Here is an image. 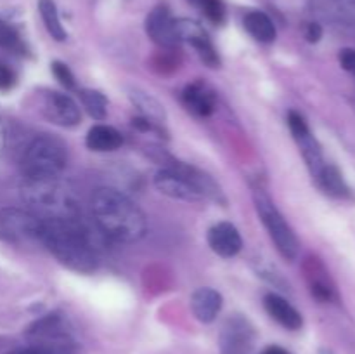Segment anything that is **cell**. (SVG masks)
I'll list each match as a JSON object with an SVG mask.
<instances>
[{"instance_id": "6da1fadb", "label": "cell", "mask_w": 355, "mask_h": 354, "mask_svg": "<svg viewBox=\"0 0 355 354\" xmlns=\"http://www.w3.org/2000/svg\"><path fill=\"white\" fill-rule=\"evenodd\" d=\"M42 245L69 269L92 273L97 267L96 238L92 229L78 219H44Z\"/></svg>"}, {"instance_id": "7a4b0ae2", "label": "cell", "mask_w": 355, "mask_h": 354, "mask_svg": "<svg viewBox=\"0 0 355 354\" xmlns=\"http://www.w3.org/2000/svg\"><path fill=\"white\" fill-rule=\"evenodd\" d=\"M90 208L96 228L106 238L134 243L146 235L144 212L127 194L114 187H99L94 191Z\"/></svg>"}, {"instance_id": "3957f363", "label": "cell", "mask_w": 355, "mask_h": 354, "mask_svg": "<svg viewBox=\"0 0 355 354\" xmlns=\"http://www.w3.org/2000/svg\"><path fill=\"white\" fill-rule=\"evenodd\" d=\"M21 198L40 219H78L80 200L61 176L23 177Z\"/></svg>"}, {"instance_id": "277c9868", "label": "cell", "mask_w": 355, "mask_h": 354, "mask_svg": "<svg viewBox=\"0 0 355 354\" xmlns=\"http://www.w3.org/2000/svg\"><path fill=\"white\" fill-rule=\"evenodd\" d=\"M163 163L165 167L155 176L156 189L163 194L182 201H200L205 198L218 203L225 201L220 187L203 170L173 158L163 160Z\"/></svg>"}, {"instance_id": "5b68a950", "label": "cell", "mask_w": 355, "mask_h": 354, "mask_svg": "<svg viewBox=\"0 0 355 354\" xmlns=\"http://www.w3.org/2000/svg\"><path fill=\"white\" fill-rule=\"evenodd\" d=\"M68 163L64 142L52 135H38L26 148L23 156V177L61 176Z\"/></svg>"}, {"instance_id": "8992f818", "label": "cell", "mask_w": 355, "mask_h": 354, "mask_svg": "<svg viewBox=\"0 0 355 354\" xmlns=\"http://www.w3.org/2000/svg\"><path fill=\"white\" fill-rule=\"evenodd\" d=\"M253 201H255L260 221L266 226L267 233H269L270 239H272L274 245H276L277 252L288 260L297 259L298 250H300L297 235H295L291 226L286 222V219L283 217V214L277 210V207L274 205V201L270 200L269 194L262 189H255V193H253Z\"/></svg>"}, {"instance_id": "52a82bcc", "label": "cell", "mask_w": 355, "mask_h": 354, "mask_svg": "<svg viewBox=\"0 0 355 354\" xmlns=\"http://www.w3.org/2000/svg\"><path fill=\"white\" fill-rule=\"evenodd\" d=\"M44 219L31 210L7 207L0 210V239L12 245H35L42 243Z\"/></svg>"}, {"instance_id": "ba28073f", "label": "cell", "mask_w": 355, "mask_h": 354, "mask_svg": "<svg viewBox=\"0 0 355 354\" xmlns=\"http://www.w3.org/2000/svg\"><path fill=\"white\" fill-rule=\"evenodd\" d=\"M31 346L45 354H73L75 346L66 330L64 319L59 314H47L35 321L26 332Z\"/></svg>"}, {"instance_id": "9c48e42d", "label": "cell", "mask_w": 355, "mask_h": 354, "mask_svg": "<svg viewBox=\"0 0 355 354\" xmlns=\"http://www.w3.org/2000/svg\"><path fill=\"white\" fill-rule=\"evenodd\" d=\"M220 354H252L255 347V328L241 314H234L224 323L218 337Z\"/></svg>"}, {"instance_id": "30bf717a", "label": "cell", "mask_w": 355, "mask_h": 354, "mask_svg": "<svg viewBox=\"0 0 355 354\" xmlns=\"http://www.w3.org/2000/svg\"><path fill=\"white\" fill-rule=\"evenodd\" d=\"M288 125H290V130L293 134L295 141H297L298 148H300L302 155H304L305 163H307L309 170H311L312 177L315 179L319 172H321L324 163V156H322V149L319 146L318 139L312 135L311 128H309L307 121L297 111H290L288 113Z\"/></svg>"}, {"instance_id": "8fae6325", "label": "cell", "mask_w": 355, "mask_h": 354, "mask_svg": "<svg viewBox=\"0 0 355 354\" xmlns=\"http://www.w3.org/2000/svg\"><path fill=\"white\" fill-rule=\"evenodd\" d=\"M175 30L179 42H187V44L193 45L205 65H208L210 68H217L220 65V58H218L210 37L201 28L200 23L191 19H175Z\"/></svg>"}, {"instance_id": "7c38bea8", "label": "cell", "mask_w": 355, "mask_h": 354, "mask_svg": "<svg viewBox=\"0 0 355 354\" xmlns=\"http://www.w3.org/2000/svg\"><path fill=\"white\" fill-rule=\"evenodd\" d=\"M146 33L159 47L172 49L179 44L175 19L166 6H156L146 17Z\"/></svg>"}, {"instance_id": "4fadbf2b", "label": "cell", "mask_w": 355, "mask_h": 354, "mask_svg": "<svg viewBox=\"0 0 355 354\" xmlns=\"http://www.w3.org/2000/svg\"><path fill=\"white\" fill-rule=\"evenodd\" d=\"M42 111L49 121L59 127H75L80 121V108L71 97L61 92H49Z\"/></svg>"}, {"instance_id": "5bb4252c", "label": "cell", "mask_w": 355, "mask_h": 354, "mask_svg": "<svg viewBox=\"0 0 355 354\" xmlns=\"http://www.w3.org/2000/svg\"><path fill=\"white\" fill-rule=\"evenodd\" d=\"M208 245L217 255L224 257V259H231V257L239 253L243 246V239L234 224L218 222V224L211 226L210 231H208Z\"/></svg>"}, {"instance_id": "9a60e30c", "label": "cell", "mask_w": 355, "mask_h": 354, "mask_svg": "<svg viewBox=\"0 0 355 354\" xmlns=\"http://www.w3.org/2000/svg\"><path fill=\"white\" fill-rule=\"evenodd\" d=\"M182 103L191 113L205 118L214 113L217 99H215V94L210 87L205 85L203 82H194L184 89Z\"/></svg>"}, {"instance_id": "2e32d148", "label": "cell", "mask_w": 355, "mask_h": 354, "mask_svg": "<svg viewBox=\"0 0 355 354\" xmlns=\"http://www.w3.org/2000/svg\"><path fill=\"white\" fill-rule=\"evenodd\" d=\"M263 305H266V311L269 312L270 318L276 319L284 328L300 330L302 325H304V318H302L300 312L281 295L267 294L263 297Z\"/></svg>"}, {"instance_id": "e0dca14e", "label": "cell", "mask_w": 355, "mask_h": 354, "mask_svg": "<svg viewBox=\"0 0 355 354\" xmlns=\"http://www.w3.org/2000/svg\"><path fill=\"white\" fill-rule=\"evenodd\" d=\"M305 274H307L309 287H311L314 298L321 302H331L335 298V285H333L328 271L324 269V266L318 259H307Z\"/></svg>"}, {"instance_id": "ac0fdd59", "label": "cell", "mask_w": 355, "mask_h": 354, "mask_svg": "<svg viewBox=\"0 0 355 354\" xmlns=\"http://www.w3.org/2000/svg\"><path fill=\"white\" fill-rule=\"evenodd\" d=\"M191 309L201 323H211L222 309V295L214 288H198L191 297Z\"/></svg>"}, {"instance_id": "d6986e66", "label": "cell", "mask_w": 355, "mask_h": 354, "mask_svg": "<svg viewBox=\"0 0 355 354\" xmlns=\"http://www.w3.org/2000/svg\"><path fill=\"white\" fill-rule=\"evenodd\" d=\"M314 9L333 23L355 26V0H314Z\"/></svg>"}, {"instance_id": "ffe728a7", "label": "cell", "mask_w": 355, "mask_h": 354, "mask_svg": "<svg viewBox=\"0 0 355 354\" xmlns=\"http://www.w3.org/2000/svg\"><path fill=\"white\" fill-rule=\"evenodd\" d=\"M85 144L92 151H114L123 144V137L110 125H94L87 134Z\"/></svg>"}, {"instance_id": "44dd1931", "label": "cell", "mask_w": 355, "mask_h": 354, "mask_svg": "<svg viewBox=\"0 0 355 354\" xmlns=\"http://www.w3.org/2000/svg\"><path fill=\"white\" fill-rule=\"evenodd\" d=\"M315 180H318L319 187H321L326 194H329V196L333 198L352 196L349 184H347L345 177H343V174L340 172L338 167L326 163V165L321 169V172L315 176Z\"/></svg>"}, {"instance_id": "7402d4cb", "label": "cell", "mask_w": 355, "mask_h": 354, "mask_svg": "<svg viewBox=\"0 0 355 354\" xmlns=\"http://www.w3.org/2000/svg\"><path fill=\"white\" fill-rule=\"evenodd\" d=\"M128 97H130L132 104L139 110L142 120L149 121L153 127H155V125H162L163 121H165V110H163L162 104H159L153 96L142 92V90L134 89L130 90Z\"/></svg>"}, {"instance_id": "603a6c76", "label": "cell", "mask_w": 355, "mask_h": 354, "mask_svg": "<svg viewBox=\"0 0 355 354\" xmlns=\"http://www.w3.org/2000/svg\"><path fill=\"white\" fill-rule=\"evenodd\" d=\"M245 28L255 40L262 42V44H270L276 40V26H274L272 19L262 10H252L246 14Z\"/></svg>"}, {"instance_id": "cb8c5ba5", "label": "cell", "mask_w": 355, "mask_h": 354, "mask_svg": "<svg viewBox=\"0 0 355 354\" xmlns=\"http://www.w3.org/2000/svg\"><path fill=\"white\" fill-rule=\"evenodd\" d=\"M38 10H40L42 21L47 28L49 35L58 42L66 40V30L61 24V19H59V12L54 0H38Z\"/></svg>"}, {"instance_id": "d4e9b609", "label": "cell", "mask_w": 355, "mask_h": 354, "mask_svg": "<svg viewBox=\"0 0 355 354\" xmlns=\"http://www.w3.org/2000/svg\"><path fill=\"white\" fill-rule=\"evenodd\" d=\"M80 99H82L83 108L87 110V113L90 115L96 120H104L107 113V101L99 90L92 89H82L78 92Z\"/></svg>"}, {"instance_id": "484cf974", "label": "cell", "mask_w": 355, "mask_h": 354, "mask_svg": "<svg viewBox=\"0 0 355 354\" xmlns=\"http://www.w3.org/2000/svg\"><path fill=\"white\" fill-rule=\"evenodd\" d=\"M0 47L9 52H23L24 44L21 40V35L16 28L7 21L0 19Z\"/></svg>"}, {"instance_id": "4316f807", "label": "cell", "mask_w": 355, "mask_h": 354, "mask_svg": "<svg viewBox=\"0 0 355 354\" xmlns=\"http://www.w3.org/2000/svg\"><path fill=\"white\" fill-rule=\"evenodd\" d=\"M200 7L208 19L215 24H222L225 19V6L222 0H201Z\"/></svg>"}, {"instance_id": "83f0119b", "label": "cell", "mask_w": 355, "mask_h": 354, "mask_svg": "<svg viewBox=\"0 0 355 354\" xmlns=\"http://www.w3.org/2000/svg\"><path fill=\"white\" fill-rule=\"evenodd\" d=\"M51 69L52 73H54L55 80H58L62 87H66V89H75V75H73L71 69L68 68V65H64V62L61 61H54L51 65Z\"/></svg>"}, {"instance_id": "f1b7e54d", "label": "cell", "mask_w": 355, "mask_h": 354, "mask_svg": "<svg viewBox=\"0 0 355 354\" xmlns=\"http://www.w3.org/2000/svg\"><path fill=\"white\" fill-rule=\"evenodd\" d=\"M14 83H16V73L7 65L0 62V90L12 89Z\"/></svg>"}, {"instance_id": "f546056e", "label": "cell", "mask_w": 355, "mask_h": 354, "mask_svg": "<svg viewBox=\"0 0 355 354\" xmlns=\"http://www.w3.org/2000/svg\"><path fill=\"white\" fill-rule=\"evenodd\" d=\"M338 59L345 71L355 75V49H343V51H340Z\"/></svg>"}, {"instance_id": "4dcf8cb0", "label": "cell", "mask_w": 355, "mask_h": 354, "mask_svg": "<svg viewBox=\"0 0 355 354\" xmlns=\"http://www.w3.org/2000/svg\"><path fill=\"white\" fill-rule=\"evenodd\" d=\"M322 37V28L319 23H309L307 28H305V38H307L309 42H312V44H315V42L321 40Z\"/></svg>"}, {"instance_id": "1f68e13d", "label": "cell", "mask_w": 355, "mask_h": 354, "mask_svg": "<svg viewBox=\"0 0 355 354\" xmlns=\"http://www.w3.org/2000/svg\"><path fill=\"white\" fill-rule=\"evenodd\" d=\"M9 354H45V353L38 349V347L30 346V347H21V349H14L10 351Z\"/></svg>"}, {"instance_id": "d6a6232c", "label": "cell", "mask_w": 355, "mask_h": 354, "mask_svg": "<svg viewBox=\"0 0 355 354\" xmlns=\"http://www.w3.org/2000/svg\"><path fill=\"white\" fill-rule=\"evenodd\" d=\"M262 354H290V353H288L286 349H283V347H279V346H269L266 351H263Z\"/></svg>"}, {"instance_id": "836d02e7", "label": "cell", "mask_w": 355, "mask_h": 354, "mask_svg": "<svg viewBox=\"0 0 355 354\" xmlns=\"http://www.w3.org/2000/svg\"><path fill=\"white\" fill-rule=\"evenodd\" d=\"M2 146H3V128L2 125H0V149H2Z\"/></svg>"}, {"instance_id": "e575fe53", "label": "cell", "mask_w": 355, "mask_h": 354, "mask_svg": "<svg viewBox=\"0 0 355 354\" xmlns=\"http://www.w3.org/2000/svg\"><path fill=\"white\" fill-rule=\"evenodd\" d=\"M319 354H335L331 349H319Z\"/></svg>"}]
</instances>
